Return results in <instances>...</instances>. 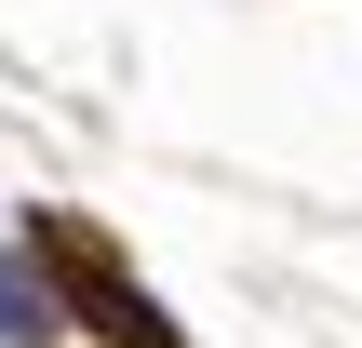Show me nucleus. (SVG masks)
Listing matches in <instances>:
<instances>
[{
  "instance_id": "nucleus-2",
  "label": "nucleus",
  "mask_w": 362,
  "mask_h": 348,
  "mask_svg": "<svg viewBox=\"0 0 362 348\" xmlns=\"http://www.w3.org/2000/svg\"><path fill=\"white\" fill-rule=\"evenodd\" d=\"M67 322H54V295H40V268L27 255H0V348H54Z\"/></svg>"
},
{
  "instance_id": "nucleus-1",
  "label": "nucleus",
  "mask_w": 362,
  "mask_h": 348,
  "mask_svg": "<svg viewBox=\"0 0 362 348\" xmlns=\"http://www.w3.org/2000/svg\"><path fill=\"white\" fill-rule=\"evenodd\" d=\"M27 241H40V268L67 282V308H81V322H94L107 348H188L175 322H161V308H148V282H134V268H121V255H107L81 215H40Z\"/></svg>"
}]
</instances>
